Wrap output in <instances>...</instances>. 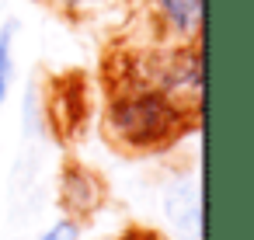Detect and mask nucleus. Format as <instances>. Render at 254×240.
<instances>
[{"mask_svg": "<svg viewBox=\"0 0 254 240\" xmlns=\"http://www.w3.org/2000/svg\"><path fill=\"white\" fill-rule=\"evenodd\" d=\"M195 129V112L181 108L157 87L119 73L105 105V136L122 153H160Z\"/></svg>", "mask_w": 254, "mask_h": 240, "instance_id": "nucleus-1", "label": "nucleus"}, {"mask_svg": "<svg viewBox=\"0 0 254 240\" xmlns=\"http://www.w3.org/2000/svg\"><path fill=\"white\" fill-rule=\"evenodd\" d=\"M119 73L157 87L160 94H167L171 101H178L181 108H188L195 115L202 108V46L153 42L150 49H139L136 56H129L119 66Z\"/></svg>", "mask_w": 254, "mask_h": 240, "instance_id": "nucleus-2", "label": "nucleus"}, {"mask_svg": "<svg viewBox=\"0 0 254 240\" xmlns=\"http://www.w3.org/2000/svg\"><path fill=\"white\" fill-rule=\"evenodd\" d=\"M143 7L160 46L202 42V0H143Z\"/></svg>", "mask_w": 254, "mask_h": 240, "instance_id": "nucleus-3", "label": "nucleus"}, {"mask_svg": "<svg viewBox=\"0 0 254 240\" xmlns=\"http://www.w3.org/2000/svg\"><path fill=\"white\" fill-rule=\"evenodd\" d=\"M60 198H63L66 216L87 219V216H94V212L101 209V202H105V184H101V178H98L91 167L70 164V167L63 171V178H60Z\"/></svg>", "mask_w": 254, "mask_h": 240, "instance_id": "nucleus-4", "label": "nucleus"}, {"mask_svg": "<svg viewBox=\"0 0 254 240\" xmlns=\"http://www.w3.org/2000/svg\"><path fill=\"white\" fill-rule=\"evenodd\" d=\"M164 212L181 237H188V240L202 237V191L195 188V181L174 184L164 198Z\"/></svg>", "mask_w": 254, "mask_h": 240, "instance_id": "nucleus-5", "label": "nucleus"}, {"mask_svg": "<svg viewBox=\"0 0 254 240\" xmlns=\"http://www.w3.org/2000/svg\"><path fill=\"white\" fill-rule=\"evenodd\" d=\"M42 4L70 21H91V18H101V14L129 4V0H42Z\"/></svg>", "mask_w": 254, "mask_h": 240, "instance_id": "nucleus-6", "label": "nucleus"}, {"mask_svg": "<svg viewBox=\"0 0 254 240\" xmlns=\"http://www.w3.org/2000/svg\"><path fill=\"white\" fill-rule=\"evenodd\" d=\"M14 42H18V21L11 18L0 25V108L14 87Z\"/></svg>", "mask_w": 254, "mask_h": 240, "instance_id": "nucleus-7", "label": "nucleus"}, {"mask_svg": "<svg viewBox=\"0 0 254 240\" xmlns=\"http://www.w3.org/2000/svg\"><path fill=\"white\" fill-rule=\"evenodd\" d=\"M80 233H84V226H80V219H73V216H60L56 223H49L39 237H32V240H80Z\"/></svg>", "mask_w": 254, "mask_h": 240, "instance_id": "nucleus-8", "label": "nucleus"}, {"mask_svg": "<svg viewBox=\"0 0 254 240\" xmlns=\"http://www.w3.org/2000/svg\"><path fill=\"white\" fill-rule=\"evenodd\" d=\"M115 240H160V233L143 230V226H129V230H126V233H119Z\"/></svg>", "mask_w": 254, "mask_h": 240, "instance_id": "nucleus-9", "label": "nucleus"}]
</instances>
